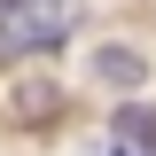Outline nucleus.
<instances>
[{"mask_svg": "<svg viewBox=\"0 0 156 156\" xmlns=\"http://www.w3.org/2000/svg\"><path fill=\"white\" fill-rule=\"evenodd\" d=\"M78 23H86L78 0H0V62L39 55V47H62Z\"/></svg>", "mask_w": 156, "mask_h": 156, "instance_id": "f257e3e1", "label": "nucleus"}, {"mask_svg": "<svg viewBox=\"0 0 156 156\" xmlns=\"http://www.w3.org/2000/svg\"><path fill=\"white\" fill-rule=\"evenodd\" d=\"M109 156H156V109H125V117H117Z\"/></svg>", "mask_w": 156, "mask_h": 156, "instance_id": "f03ea898", "label": "nucleus"}, {"mask_svg": "<svg viewBox=\"0 0 156 156\" xmlns=\"http://www.w3.org/2000/svg\"><path fill=\"white\" fill-rule=\"evenodd\" d=\"M94 78H109V86H140V55H125V47H101V55H94Z\"/></svg>", "mask_w": 156, "mask_h": 156, "instance_id": "7ed1b4c3", "label": "nucleus"}]
</instances>
